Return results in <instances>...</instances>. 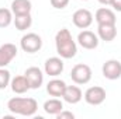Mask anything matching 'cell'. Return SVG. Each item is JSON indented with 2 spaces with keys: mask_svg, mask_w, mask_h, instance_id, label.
<instances>
[{
  "mask_svg": "<svg viewBox=\"0 0 121 119\" xmlns=\"http://www.w3.org/2000/svg\"><path fill=\"white\" fill-rule=\"evenodd\" d=\"M99 3H101V4H104V6H111L113 0H99Z\"/></svg>",
  "mask_w": 121,
  "mask_h": 119,
  "instance_id": "obj_25",
  "label": "cell"
},
{
  "mask_svg": "<svg viewBox=\"0 0 121 119\" xmlns=\"http://www.w3.org/2000/svg\"><path fill=\"white\" fill-rule=\"evenodd\" d=\"M70 79L76 84H87L91 80V69L85 63H79L73 66L70 71Z\"/></svg>",
  "mask_w": 121,
  "mask_h": 119,
  "instance_id": "obj_4",
  "label": "cell"
},
{
  "mask_svg": "<svg viewBox=\"0 0 121 119\" xmlns=\"http://www.w3.org/2000/svg\"><path fill=\"white\" fill-rule=\"evenodd\" d=\"M65 88H66V83L58 79H54L47 84V92L51 97H62L65 92Z\"/></svg>",
  "mask_w": 121,
  "mask_h": 119,
  "instance_id": "obj_16",
  "label": "cell"
},
{
  "mask_svg": "<svg viewBox=\"0 0 121 119\" xmlns=\"http://www.w3.org/2000/svg\"><path fill=\"white\" fill-rule=\"evenodd\" d=\"M32 4L30 0H13L11 1V11L14 16H24L30 14Z\"/></svg>",
  "mask_w": 121,
  "mask_h": 119,
  "instance_id": "obj_15",
  "label": "cell"
},
{
  "mask_svg": "<svg viewBox=\"0 0 121 119\" xmlns=\"http://www.w3.org/2000/svg\"><path fill=\"white\" fill-rule=\"evenodd\" d=\"M68 4H69V0H51V6L54 8H58V10L65 8Z\"/></svg>",
  "mask_w": 121,
  "mask_h": 119,
  "instance_id": "obj_22",
  "label": "cell"
},
{
  "mask_svg": "<svg viewBox=\"0 0 121 119\" xmlns=\"http://www.w3.org/2000/svg\"><path fill=\"white\" fill-rule=\"evenodd\" d=\"M111 7H113L116 11H120V13H121V0H113Z\"/></svg>",
  "mask_w": 121,
  "mask_h": 119,
  "instance_id": "obj_24",
  "label": "cell"
},
{
  "mask_svg": "<svg viewBox=\"0 0 121 119\" xmlns=\"http://www.w3.org/2000/svg\"><path fill=\"white\" fill-rule=\"evenodd\" d=\"M101 73L106 79L108 80H117L121 77V62L116 59L107 60L103 67H101Z\"/></svg>",
  "mask_w": 121,
  "mask_h": 119,
  "instance_id": "obj_7",
  "label": "cell"
},
{
  "mask_svg": "<svg viewBox=\"0 0 121 119\" xmlns=\"http://www.w3.org/2000/svg\"><path fill=\"white\" fill-rule=\"evenodd\" d=\"M82 1H87V0H82Z\"/></svg>",
  "mask_w": 121,
  "mask_h": 119,
  "instance_id": "obj_26",
  "label": "cell"
},
{
  "mask_svg": "<svg viewBox=\"0 0 121 119\" xmlns=\"http://www.w3.org/2000/svg\"><path fill=\"white\" fill-rule=\"evenodd\" d=\"M44 70L48 76L51 77H56L59 76L60 73L63 71V60L62 58H49L45 62V66H44Z\"/></svg>",
  "mask_w": 121,
  "mask_h": 119,
  "instance_id": "obj_11",
  "label": "cell"
},
{
  "mask_svg": "<svg viewBox=\"0 0 121 119\" xmlns=\"http://www.w3.org/2000/svg\"><path fill=\"white\" fill-rule=\"evenodd\" d=\"M73 118H75V115H73L72 112H69V111H63V109L56 115V119H73Z\"/></svg>",
  "mask_w": 121,
  "mask_h": 119,
  "instance_id": "obj_23",
  "label": "cell"
},
{
  "mask_svg": "<svg viewBox=\"0 0 121 119\" xmlns=\"http://www.w3.org/2000/svg\"><path fill=\"white\" fill-rule=\"evenodd\" d=\"M13 21V11L9 8H0V28H6Z\"/></svg>",
  "mask_w": 121,
  "mask_h": 119,
  "instance_id": "obj_20",
  "label": "cell"
},
{
  "mask_svg": "<svg viewBox=\"0 0 121 119\" xmlns=\"http://www.w3.org/2000/svg\"><path fill=\"white\" fill-rule=\"evenodd\" d=\"M106 90L103 87H99V86H94L86 90L85 92V101L89 104V105H100L104 102L106 99Z\"/></svg>",
  "mask_w": 121,
  "mask_h": 119,
  "instance_id": "obj_6",
  "label": "cell"
},
{
  "mask_svg": "<svg viewBox=\"0 0 121 119\" xmlns=\"http://www.w3.org/2000/svg\"><path fill=\"white\" fill-rule=\"evenodd\" d=\"M62 109H63V102L58 98H51V99L45 101V104H44V111L48 115H55L56 116Z\"/></svg>",
  "mask_w": 121,
  "mask_h": 119,
  "instance_id": "obj_18",
  "label": "cell"
},
{
  "mask_svg": "<svg viewBox=\"0 0 121 119\" xmlns=\"http://www.w3.org/2000/svg\"><path fill=\"white\" fill-rule=\"evenodd\" d=\"M30 83L26 76H16L11 80V90L16 94H24L30 90Z\"/></svg>",
  "mask_w": 121,
  "mask_h": 119,
  "instance_id": "obj_17",
  "label": "cell"
},
{
  "mask_svg": "<svg viewBox=\"0 0 121 119\" xmlns=\"http://www.w3.org/2000/svg\"><path fill=\"white\" fill-rule=\"evenodd\" d=\"M7 108L14 115H23V116H32L38 109V102L34 98H21L14 97L9 99Z\"/></svg>",
  "mask_w": 121,
  "mask_h": 119,
  "instance_id": "obj_2",
  "label": "cell"
},
{
  "mask_svg": "<svg viewBox=\"0 0 121 119\" xmlns=\"http://www.w3.org/2000/svg\"><path fill=\"white\" fill-rule=\"evenodd\" d=\"M62 97H63L65 102H68V104H78L83 98V94H82V90L78 86H66Z\"/></svg>",
  "mask_w": 121,
  "mask_h": 119,
  "instance_id": "obj_14",
  "label": "cell"
},
{
  "mask_svg": "<svg viewBox=\"0 0 121 119\" xmlns=\"http://www.w3.org/2000/svg\"><path fill=\"white\" fill-rule=\"evenodd\" d=\"M97 36L101 41L111 42L117 36V28L116 24H99L97 27Z\"/></svg>",
  "mask_w": 121,
  "mask_h": 119,
  "instance_id": "obj_12",
  "label": "cell"
},
{
  "mask_svg": "<svg viewBox=\"0 0 121 119\" xmlns=\"http://www.w3.org/2000/svg\"><path fill=\"white\" fill-rule=\"evenodd\" d=\"M94 18H96L97 24H116L117 23L114 11L110 10V8H107V7L99 8L96 11V14H94Z\"/></svg>",
  "mask_w": 121,
  "mask_h": 119,
  "instance_id": "obj_13",
  "label": "cell"
},
{
  "mask_svg": "<svg viewBox=\"0 0 121 119\" xmlns=\"http://www.w3.org/2000/svg\"><path fill=\"white\" fill-rule=\"evenodd\" d=\"M20 46L27 53H35V52H38L42 48V39H41V36L38 34L30 32V34H26L21 38Z\"/></svg>",
  "mask_w": 121,
  "mask_h": 119,
  "instance_id": "obj_3",
  "label": "cell"
},
{
  "mask_svg": "<svg viewBox=\"0 0 121 119\" xmlns=\"http://www.w3.org/2000/svg\"><path fill=\"white\" fill-rule=\"evenodd\" d=\"M24 76L27 77V80H28V83H30V87L32 90L39 88V87L42 86V83H44V74H42V71H41L39 67H35V66L28 67V69L26 70Z\"/></svg>",
  "mask_w": 121,
  "mask_h": 119,
  "instance_id": "obj_8",
  "label": "cell"
},
{
  "mask_svg": "<svg viewBox=\"0 0 121 119\" xmlns=\"http://www.w3.org/2000/svg\"><path fill=\"white\" fill-rule=\"evenodd\" d=\"M78 42L85 49H96L99 46V36L91 31H82L78 35Z\"/></svg>",
  "mask_w": 121,
  "mask_h": 119,
  "instance_id": "obj_9",
  "label": "cell"
},
{
  "mask_svg": "<svg viewBox=\"0 0 121 119\" xmlns=\"http://www.w3.org/2000/svg\"><path fill=\"white\" fill-rule=\"evenodd\" d=\"M55 45L56 52L62 59H72L78 53L76 42L72 38V34L68 28H62L55 35Z\"/></svg>",
  "mask_w": 121,
  "mask_h": 119,
  "instance_id": "obj_1",
  "label": "cell"
},
{
  "mask_svg": "<svg viewBox=\"0 0 121 119\" xmlns=\"http://www.w3.org/2000/svg\"><path fill=\"white\" fill-rule=\"evenodd\" d=\"M72 21L73 24L78 27V28H82V30H86L89 28L93 23V14L87 8H79L73 13L72 16Z\"/></svg>",
  "mask_w": 121,
  "mask_h": 119,
  "instance_id": "obj_5",
  "label": "cell"
},
{
  "mask_svg": "<svg viewBox=\"0 0 121 119\" xmlns=\"http://www.w3.org/2000/svg\"><path fill=\"white\" fill-rule=\"evenodd\" d=\"M32 24L31 14H24V16H16L14 18V25L18 31H26L28 30Z\"/></svg>",
  "mask_w": 121,
  "mask_h": 119,
  "instance_id": "obj_19",
  "label": "cell"
},
{
  "mask_svg": "<svg viewBox=\"0 0 121 119\" xmlns=\"http://www.w3.org/2000/svg\"><path fill=\"white\" fill-rule=\"evenodd\" d=\"M17 56V46L13 44H4L0 46V67H6Z\"/></svg>",
  "mask_w": 121,
  "mask_h": 119,
  "instance_id": "obj_10",
  "label": "cell"
},
{
  "mask_svg": "<svg viewBox=\"0 0 121 119\" xmlns=\"http://www.w3.org/2000/svg\"><path fill=\"white\" fill-rule=\"evenodd\" d=\"M10 84V71L4 67H0V90H4Z\"/></svg>",
  "mask_w": 121,
  "mask_h": 119,
  "instance_id": "obj_21",
  "label": "cell"
}]
</instances>
